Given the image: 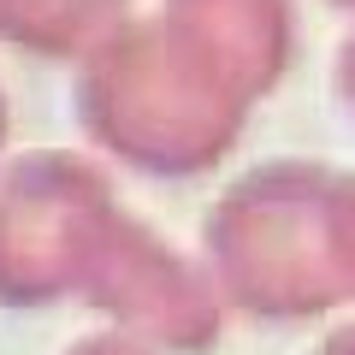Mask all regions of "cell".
<instances>
[{
  "mask_svg": "<svg viewBox=\"0 0 355 355\" xmlns=\"http://www.w3.org/2000/svg\"><path fill=\"white\" fill-rule=\"evenodd\" d=\"M125 0H0V36L36 53H71L89 24Z\"/></svg>",
  "mask_w": 355,
  "mask_h": 355,
  "instance_id": "obj_2",
  "label": "cell"
},
{
  "mask_svg": "<svg viewBox=\"0 0 355 355\" xmlns=\"http://www.w3.org/2000/svg\"><path fill=\"white\" fill-rule=\"evenodd\" d=\"M119 219L101 178L60 148L0 172V302H53L89 284Z\"/></svg>",
  "mask_w": 355,
  "mask_h": 355,
  "instance_id": "obj_1",
  "label": "cell"
},
{
  "mask_svg": "<svg viewBox=\"0 0 355 355\" xmlns=\"http://www.w3.org/2000/svg\"><path fill=\"white\" fill-rule=\"evenodd\" d=\"M0 130H6V119H0Z\"/></svg>",
  "mask_w": 355,
  "mask_h": 355,
  "instance_id": "obj_3",
  "label": "cell"
}]
</instances>
